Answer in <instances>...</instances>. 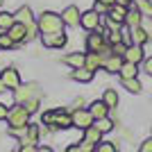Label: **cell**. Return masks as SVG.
Wrapping results in <instances>:
<instances>
[{"mask_svg":"<svg viewBox=\"0 0 152 152\" xmlns=\"http://www.w3.org/2000/svg\"><path fill=\"white\" fill-rule=\"evenodd\" d=\"M37 25H39V32H41V34H52V32L64 30V18H61V14H55V12H48V9H45L37 18Z\"/></svg>","mask_w":152,"mask_h":152,"instance_id":"cell-1","label":"cell"},{"mask_svg":"<svg viewBox=\"0 0 152 152\" xmlns=\"http://www.w3.org/2000/svg\"><path fill=\"white\" fill-rule=\"evenodd\" d=\"M7 121H9V129H27V125H30V111L23 104H16V107H12Z\"/></svg>","mask_w":152,"mask_h":152,"instance_id":"cell-2","label":"cell"},{"mask_svg":"<svg viewBox=\"0 0 152 152\" xmlns=\"http://www.w3.org/2000/svg\"><path fill=\"white\" fill-rule=\"evenodd\" d=\"M39 95V84L32 82V84H20L18 89H14V98H16V102L18 104H25L27 100H32V98H37Z\"/></svg>","mask_w":152,"mask_h":152,"instance_id":"cell-3","label":"cell"},{"mask_svg":"<svg viewBox=\"0 0 152 152\" xmlns=\"http://www.w3.org/2000/svg\"><path fill=\"white\" fill-rule=\"evenodd\" d=\"M70 116H73V127L82 129V132L95 123L93 116H91V111H89V107H86V109H82V107H80V109H73V114H70Z\"/></svg>","mask_w":152,"mask_h":152,"instance_id":"cell-4","label":"cell"},{"mask_svg":"<svg viewBox=\"0 0 152 152\" xmlns=\"http://www.w3.org/2000/svg\"><path fill=\"white\" fill-rule=\"evenodd\" d=\"M80 25H82L86 32H95V30H100V25H102V16L95 12V9H89V12L82 14Z\"/></svg>","mask_w":152,"mask_h":152,"instance_id":"cell-5","label":"cell"},{"mask_svg":"<svg viewBox=\"0 0 152 152\" xmlns=\"http://www.w3.org/2000/svg\"><path fill=\"white\" fill-rule=\"evenodd\" d=\"M104 45H109V43H107V39H104L102 27H100V30H95V32H91L89 37H86V50H89V52H100Z\"/></svg>","mask_w":152,"mask_h":152,"instance_id":"cell-6","label":"cell"},{"mask_svg":"<svg viewBox=\"0 0 152 152\" xmlns=\"http://www.w3.org/2000/svg\"><path fill=\"white\" fill-rule=\"evenodd\" d=\"M41 43L45 48H64V45L68 43V37L61 32H52V34H41Z\"/></svg>","mask_w":152,"mask_h":152,"instance_id":"cell-7","label":"cell"},{"mask_svg":"<svg viewBox=\"0 0 152 152\" xmlns=\"http://www.w3.org/2000/svg\"><path fill=\"white\" fill-rule=\"evenodd\" d=\"M61 18H64V25H66V27H77V25H80V20H82V12H80V7L68 5L61 12Z\"/></svg>","mask_w":152,"mask_h":152,"instance_id":"cell-8","label":"cell"},{"mask_svg":"<svg viewBox=\"0 0 152 152\" xmlns=\"http://www.w3.org/2000/svg\"><path fill=\"white\" fill-rule=\"evenodd\" d=\"M0 80L5 82L7 89H18L20 86V75H18V70L12 68V66H7V68H2V73H0Z\"/></svg>","mask_w":152,"mask_h":152,"instance_id":"cell-9","label":"cell"},{"mask_svg":"<svg viewBox=\"0 0 152 152\" xmlns=\"http://www.w3.org/2000/svg\"><path fill=\"white\" fill-rule=\"evenodd\" d=\"M123 59L129 64H143V59H145V52H143V45H134L129 43L127 45L125 55H123Z\"/></svg>","mask_w":152,"mask_h":152,"instance_id":"cell-10","label":"cell"},{"mask_svg":"<svg viewBox=\"0 0 152 152\" xmlns=\"http://www.w3.org/2000/svg\"><path fill=\"white\" fill-rule=\"evenodd\" d=\"M66 127H73V116L66 109H55V125H52V129H66Z\"/></svg>","mask_w":152,"mask_h":152,"instance_id":"cell-11","label":"cell"},{"mask_svg":"<svg viewBox=\"0 0 152 152\" xmlns=\"http://www.w3.org/2000/svg\"><path fill=\"white\" fill-rule=\"evenodd\" d=\"M127 12H129V7H123V5H111V7H109L107 18H109V20H114V23H118V25H125Z\"/></svg>","mask_w":152,"mask_h":152,"instance_id":"cell-12","label":"cell"},{"mask_svg":"<svg viewBox=\"0 0 152 152\" xmlns=\"http://www.w3.org/2000/svg\"><path fill=\"white\" fill-rule=\"evenodd\" d=\"M123 64H125V59H123L121 55H109V57L104 59V66H102V68L107 70V73H111V75H118Z\"/></svg>","mask_w":152,"mask_h":152,"instance_id":"cell-13","label":"cell"},{"mask_svg":"<svg viewBox=\"0 0 152 152\" xmlns=\"http://www.w3.org/2000/svg\"><path fill=\"white\" fill-rule=\"evenodd\" d=\"M14 18H16V23L32 25V23H34V12H32V7H30V5H23V7H18V9H16Z\"/></svg>","mask_w":152,"mask_h":152,"instance_id":"cell-14","label":"cell"},{"mask_svg":"<svg viewBox=\"0 0 152 152\" xmlns=\"http://www.w3.org/2000/svg\"><path fill=\"white\" fill-rule=\"evenodd\" d=\"M84 61H86V52H68L64 57V64L70 66V68H84Z\"/></svg>","mask_w":152,"mask_h":152,"instance_id":"cell-15","label":"cell"},{"mask_svg":"<svg viewBox=\"0 0 152 152\" xmlns=\"http://www.w3.org/2000/svg\"><path fill=\"white\" fill-rule=\"evenodd\" d=\"M7 34L12 37L14 43H23L25 37H27V25H23V23H14V25L7 30Z\"/></svg>","mask_w":152,"mask_h":152,"instance_id":"cell-16","label":"cell"},{"mask_svg":"<svg viewBox=\"0 0 152 152\" xmlns=\"http://www.w3.org/2000/svg\"><path fill=\"white\" fill-rule=\"evenodd\" d=\"M141 23H143V14L132 5V7H129V12H127V18H125V27L134 30V27H141Z\"/></svg>","mask_w":152,"mask_h":152,"instance_id":"cell-17","label":"cell"},{"mask_svg":"<svg viewBox=\"0 0 152 152\" xmlns=\"http://www.w3.org/2000/svg\"><path fill=\"white\" fill-rule=\"evenodd\" d=\"M89 111H91V116H93V121H100V118H107V116H109V107H107L102 100L91 102Z\"/></svg>","mask_w":152,"mask_h":152,"instance_id":"cell-18","label":"cell"},{"mask_svg":"<svg viewBox=\"0 0 152 152\" xmlns=\"http://www.w3.org/2000/svg\"><path fill=\"white\" fill-rule=\"evenodd\" d=\"M84 66L95 73L98 68H102V66H104V59H102L100 52H86V61H84Z\"/></svg>","mask_w":152,"mask_h":152,"instance_id":"cell-19","label":"cell"},{"mask_svg":"<svg viewBox=\"0 0 152 152\" xmlns=\"http://www.w3.org/2000/svg\"><path fill=\"white\" fill-rule=\"evenodd\" d=\"M20 143H23V145H37V143H39V125H32V123H30Z\"/></svg>","mask_w":152,"mask_h":152,"instance_id":"cell-20","label":"cell"},{"mask_svg":"<svg viewBox=\"0 0 152 152\" xmlns=\"http://www.w3.org/2000/svg\"><path fill=\"white\" fill-rule=\"evenodd\" d=\"M70 77H73L75 82L86 84V82H91V80H93V70H89L86 66H84V68H75L73 73H70Z\"/></svg>","mask_w":152,"mask_h":152,"instance_id":"cell-21","label":"cell"},{"mask_svg":"<svg viewBox=\"0 0 152 152\" xmlns=\"http://www.w3.org/2000/svg\"><path fill=\"white\" fill-rule=\"evenodd\" d=\"M121 80H129V77H139V64H129V61H125L121 66Z\"/></svg>","mask_w":152,"mask_h":152,"instance_id":"cell-22","label":"cell"},{"mask_svg":"<svg viewBox=\"0 0 152 152\" xmlns=\"http://www.w3.org/2000/svg\"><path fill=\"white\" fill-rule=\"evenodd\" d=\"M129 34H132L134 45H145L148 41H150V37H148V32L143 30V27H134V30H129Z\"/></svg>","mask_w":152,"mask_h":152,"instance_id":"cell-23","label":"cell"},{"mask_svg":"<svg viewBox=\"0 0 152 152\" xmlns=\"http://www.w3.org/2000/svg\"><path fill=\"white\" fill-rule=\"evenodd\" d=\"M121 84L125 86L129 93H141L143 91V84H141L139 77H129V80H121Z\"/></svg>","mask_w":152,"mask_h":152,"instance_id":"cell-24","label":"cell"},{"mask_svg":"<svg viewBox=\"0 0 152 152\" xmlns=\"http://www.w3.org/2000/svg\"><path fill=\"white\" fill-rule=\"evenodd\" d=\"M84 139L98 145V143L102 141V132H100V129H98L95 125H91V127H86V129H84Z\"/></svg>","mask_w":152,"mask_h":152,"instance_id":"cell-25","label":"cell"},{"mask_svg":"<svg viewBox=\"0 0 152 152\" xmlns=\"http://www.w3.org/2000/svg\"><path fill=\"white\" fill-rule=\"evenodd\" d=\"M102 102H104L109 109L118 107V93H116V89H107L104 91V93H102Z\"/></svg>","mask_w":152,"mask_h":152,"instance_id":"cell-26","label":"cell"},{"mask_svg":"<svg viewBox=\"0 0 152 152\" xmlns=\"http://www.w3.org/2000/svg\"><path fill=\"white\" fill-rule=\"evenodd\" d=\"M134 7L143 14V18H152V0H136Z\"/></svg>","mask_w":152,"mask_h":152,"instance_id":"cell-27","label":"cell"},{"mask_svg":"<svg viewBox=\"0 0 152 152\" xmlns=\"http://www.w3.org/2000/svg\"><path fill=\"white\" fill-rule=\"evenodd\" d=\"M16 23V18H14V14H9V12H0V30L2 32H7L9 27Z\"/></svg>","mask_w":152,"mask_h":152,"instance_id":"cell-28","label":"cell"},{"mask_svg":"<svg viewBox=\"0 0 152 152\" xmlns=\"http://www.w3.org/2000/svg\"><path fill=\"white\" fill-rule=\"evenodd\" d=\"M93 125L98 127L102 134H107V132H111V129H114V121H111L109 116H107V118H100V121H95Z\"/></svg>","mask_w":152,"mask_h":152,"instance_id":"cell-29","label":"cell"},{"mask_svg":"<svg viewBox=\"0 0 152 152\" xmlns=\"http://www.w3.org/2000/svg\"><path fill=\"white\" fill-rule=\"evenodd\" d=\"M95 152H118V148H116V143H111V141H100V143L95 145Z\"/></svg>","mask_w":152,"mask_h":152,"instance_id":"cell-30","label":"cell"},{"mask_svg":"<svg viewBox=\"0 0 152 152\" xmlns=\"http://www.w3.org/2000/svg\"><path fill=\"white\" fill-rule=\"evenodd\" d=\"M12 45H16L12 41V37H9L7 32H0V50H7V48H12Z\"/></svg>","mask_w":152,"mask_h":152,"instance_id":"cell-31","label":"cell"},{"mask_svg":"<svg viewBox=\"0 0 152 152\" xmlns=\"http://www.w3.org/2000/svg\"><path fill=\"white\" fill-rule=\"evenodd\" d=\"M41 123L48 127L55 125V109H50V111H43V116H41Z\"/></svg>","mask_w":152,"mask_h":152,"instance_id":"cell-32","label":"cell"},{"mask_svg":"<svg viewBox=\"0 0 152 152\" xmlns=\"http://www.w3.org/2000/svg\"><path fill=\"white\" fill-rule=\"evenodd\" d=\"M23 107L30 111V116H32V114H37V111H39V98H32V100H27Z\"/></svg>","mask_w":152,"mask_h":152,"instance_id":"cell-33","label":"cell"},{"mask_svg":"<svg viewBox=\"0 0 152 152\" xmlns=\"http://www.w3.org/2000/svg\"><path fill=\"white\" fill-rule=\"evenodd\" d=\"M125 50H127V43H123V41L111 45V52H114V55H121V57H123V55H125Z\"/></svg>","mask_w":152,"mask_h":152,"instance_id":"cell-34","label":"cell"},{"mask_svg":"<svg viewBox=\"0 0 152 152\" xmlns=\"http://www.w3.org/2000/svg\"><path fill=\"white\" fill-rule=\"evenodd\" d=\"M80 148H82V152H95V143H91V141H86V139L80 141Z\"/></svg>","mask_w":152,"mask_h":152,"instance_id":"cell-35","label":"cell"},{"mask_svg":"<svg viewBox=\"0 0 152 152\" xmlns=\"http://www.w3.org/2000/svg\"><path fill=\"white\" fill-rule=\"evenodd\" d=\"M93 9H95L98 14H100V16H102V14H109V5H104V2H100V0H95Z\"/></svg>","mask_w":152,"mask_h":152,"instance_id":"cell-36","label":"cell"},{"mask_svg":"<svg viewBox=\"0 0 152 152\" xmlns=\"http://www.w3.org/2000/svg\"><path fill=\"white\" fill-rule=\"evenodd\" d=\"M139 152H152V136H150V139H145L139 145Z\"/></svg>","mask_w":152,"mask_h":152,"instance_id":"cell-37","label":"cell"},{"mask_svg":"<svg viewBox=\"0 0 152 152\" xmlns=\"http://www.w3.org/2000/svg\"><path fill=\"white\" fill-rule=\"evenodd\" d=\"M141 27L148 32V37L152 39V18H143V23H141Z\"/></svg>","mask_w":152,"mask_h":152,"instance_id":"cell-38","label":"cell"},{"mask_svg":"<svg viewBox=\"0 0 152 152\" xmlns=\"http://www.w3.org/2000/svg\"><path fill=\"white\" fill-rule=\"evenodd\" d=\"M143 70H145V75L152 77V57H145V59H143Z\"/></svg>","mask_w":152,"mask_h":152,"instance_id":"cell-39","label":"cell"},{"mask_svg":"<svg viewBox=\"0 0 152 152\" xmlns=\"http://www.w3.org/2000/svg\"><path fill=\"white\" fill-rule=\"evenodd\" d=\"M7 116H9V107L0 102V121H7Z\"/></svg>","mask_w":152,"mask_h":152,"instance_id":"cell-40","label":"cell"},{"mask_svg":"<svg viewBox=\"0 0 152 152\" xmlns=\"http://www.w3.org/2000/svg\"><path fill=\"white\" fill-rule=\"evenodd\" d=\"M18 152H39V145H20Z\"/></svg>","mask_w":152,"mask_h":152,"instance_id":"cell-41","label":"cell"},{"mask_svg":"<svg viewBox=\"0 0 152 152\" xmlns=\"http://www.w3.org/2000/svg\"><path fill=\"white\" fill-rule=\"evenodd\" d=\"M64 152H82V148H80V143H73V145H68Z\"/></svg>","mask_w":152,"mask_h":152,"instance_id":"cell-42","label":"cell"},{"mask_svg":"<svg viewBox=\"0 0 152 152\" xmlns=\"http://www.w3.org/2000/svg\"><path fill=\"white\" fill-rule=\"evenodd\" d=\"M136 0H116V5H123V7H132Z\"/></svg>","mask_w":152,"mask_h":152,"instance_id":"cell-43","label":"cell"},{"mask_svg":"<svg viewBox=\"0 0 152 152\" xmlns=\"http://www.w3.org/2000/svg\"><path fill=\"white\" fill-rule=\"evenodd\" d=\"M39 152H55L50 145H39Z\"/></svg>","mask_w":152,"mask_h":152,"instance_id":"cell-44","label":"cell"},{"mask_svg":"<svg viewBox=\"0 0 152 152\" xmlns=\"http://www.w3.org/2000/svg\"><path fill=\"white\" fill-rule=\"evenodd\" d=\"M100 2H104V5H109V7H111V5H116V0H100Z\"/></svg>","mask_w":152,"mask_h":152,"instance_id":"cell-45","label":"cell"},{"mask_svg":"<svg viewBox=\"0 0 152 152\" xmlns=\"http://www.w3.org/2000/svg\"><path fill=\"white\" fill-rule=\"evenodd\" d=\"M5 91H7V86H5V82L0 80V93H5Z\"/></svg>","mask_w":152,"mask_h":152,"instance_id":"cell-46","label":"cell"},{"mask_svg":"<svg viewBox=\"0 0 152 152\" xmlns=\"http://www.w3.org/2000/svg\"><path fill=\"white\" fill-rule=\"evenodd\" d=\"M0 7H2V0H0Z\"/></svg>","mask_w":152,"mask_h":152,"instance_id":"cell-47","label":"cell"}]
</instances>
